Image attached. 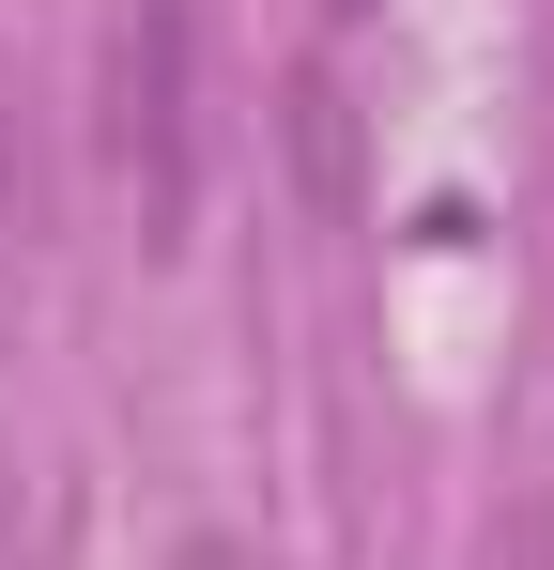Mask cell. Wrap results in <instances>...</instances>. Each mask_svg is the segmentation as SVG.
Returning a JSON list of instances; mask_svg holds the SVG:
<instances>
[{
	"label": "cell",
	"instance_id": "1",
	"mask_svg": "<svg viewBox=\"0 0 554 570\" xmlns=\"http://www.w3.org/2000/svg\"><path fill=\"white\" fill-rule=\"evenodd\" d=\"M108 139L139 170V216L185 232V200H200V31H185V0L123 16V47H108Z\"/></svg>",
	"mask_w": 554,
	"mask_h": 570
},
{
	"label": "cell",
	"instance_id": "2",
	"mask_svg": "<svg viewBox=\"0 0 554 570\" xmlns=\"http://www.w3.org/2000/svg\"><path fill=\"white\" fill-rule=\"evenodd\" d=\"M277 124H293V186L324 200V216H355V94H339V78L308 62V78L277 94Z\"/></svg>",
	"mask_w": 554,
	"mask_h": 570
},
{
	"label": "cell",
	"instance_id": "3",
	"mask_svg": "<svg viewBox=\"0 0 554 570\" xmlns=\"http://www.w3.org/2000/svg\"><path fill=\"white\" fill-rule=\"evenodd\" d=\"M493 570H554V493H508V524H493Z\"/></svg>",
	"mask_w": 554,
	"mask_h": 570
},
{
	"label": "cell",
	"instance_id": "4",
	"mask_svg": "<svg viewBox=\"0 0 554 570\" xmlns=\"http://www.w3.org/2000/svg\"><path fill=\"white\" fill-rule=\"evenodd\" d=\"M170 570H247V556H231V540H185V556H170Z\"/></svg>",
	"mask_w": 554,
	"mask_h": 570
},
{
	"label": "cell",
	"instance_id": "5",
	"mask_svg": "<svg viewBox=\"0 0 554 570\" xmlns=\"http://www.w3.org/2000/svg\"><path fill=\"white\" fill-rule=\"evenodd\" d=\"M0 200H16V139H0Z\"/></svg>",
	"mask_w": 554,
	"mask_h": 570
},
{
	"label": "cell",
	"instance_id": "6",
	"mask_svg": "<svg viewBox=\"0 0 554 570\" xmlns=\"http://www.w3.org/2000/svg\"><path fill=\"white\" fill-rule=\"evenodd\" d=\"M339 16H355V0H339Z\"/></svg>",
	"mask_w": 554,
	"mask_h": 570
}]
</instances>
